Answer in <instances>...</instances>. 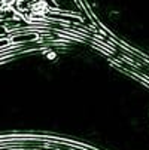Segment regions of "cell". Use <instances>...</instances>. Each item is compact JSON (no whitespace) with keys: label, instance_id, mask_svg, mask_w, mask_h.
I'll return each instance as SVG.
<instances>
[{"label":"cell","instance_id":"6da1fadb","mask_svg":"<svg viewBox=\"0 0 149 150\" xmlns=\"http://www.w3.org/2000/svg\"><path fill=\"white\" fill-rule=\"evenodd\" d=\"M37 37H39L37 33L29 31V33H23V34L11 36V40H12V43H18V42H31V40H36Z\"/></svg>","mask_w":149,"mask_h":150},{"label":"cell","instance_id":"7a4b0ae2","mask_svg":"<svg viewBox=\"0 0 149 150\" xmlns=\"http://www.w3.org/2000/svg\"><path fill=\"white\" fill-rule=\"evenodd\" d=\"M11 45H14V43H12V40H11V37L0 39V51H2V49H5V48H9Z\"/></svg>","mask_w":149,"mask_h":150}]
</instances>
